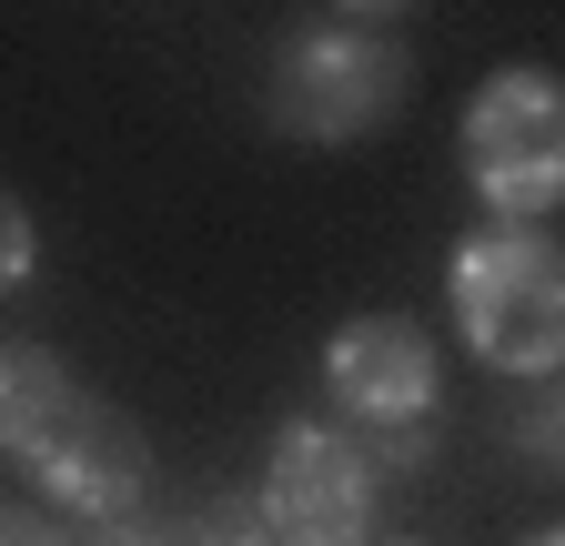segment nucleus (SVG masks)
<instances>
[{"label": "nucleus", "instance_id": "1", "mask_svg": "<svg viewBox=\"0 0 565 546\" xmlns=\"http://www.w3.org/2000/svg\"><path fill=\"white\" fill-rule=\"evenodd\" d=\"M445 294H455V334L475 365L525 375V385L565 375V243L555 233H535V223L465 233Z\"/></svg>", "mask_w": 565, "mask_h": 546}, {"label": "nucleus", "instance_id": "2", "mask_svg": "<svg viewBox=\"0 0 565 546\" xmlns=\"http://www.w3.org/2000/svg\"><path fill=\"white\" fill-rule=\"evenodd\" d=\"M414 61L384 21H303L294 41L273 51L263 112L294 132V143H364V132L404 102Z\"/></svg>", "mask_w": 565, "mask_h": 546}, {"label": "nucleus", "instance_id": "3", "mask_svg": "<svg viewBox=\"0 0 565 546\" xmlns=\"http://www.w3.org/2000/svg\"><path fill=\"white\" fill-rule=\"evenodd\" d=\"M323 385H333L343 435L374 445V465H424V426H435V405H445V365H435V334H424L414 314L333 324Z\"/></svg>", "mask_w": 565, "mask_h": 546}, {"label": "nucleus", "instance_id": "4", "mask_svg": "<svg viewBox=\"0 0 565 546\" xmlns=\"http://www.w3.org/2000/svg\"><path fill=\"white\" fill-rule=\"evenodd\" d=\"M465 182L494 202V223H535L565 202V82L515 61L465 102Z\"/></svg>", "mask_w": 565, "mask_h": 546}, {"label": "nucleus", "instance_id": "5", "mask_svg": "<svg viewBox=\"0 0 565 546\" xmlns=\"http://www.w3.org/2000/svg\"><path fill=\"white\" fill-rule=\"evenodd\" d=\"M374 455L323 416H294L263 455V526L282 546H374Z\"/></svg>", "mask_w": 565, "mask_h": 546}, {"label": "nucleus", "instance_id": "6", "mask_svg": "<svg viewBox=\"0 0 565 546\" xmlns=\"http://www.w3.org/2000/svg\"><path fill=\"white\" fill-rule=\"evenodd\" d=\"M21 475L41 486L51 516H71V526H111V516L141 506V486H152V445H141V426L121 416V405H102V395L71 385V405L21 445Z\"/></svg>", "mask_w": 565, "mask_h": 546}, {"label": "nucleus", "instance_id": "7", "mask_svg": "<svg viewBox=\"0 0 565 546\" xmlns=\"http://www.w3.org/2000/svg\"><path fill=\"white\" fill-rule=\"evenodd\" d=\"M61 405H71V375L51 345H0V455H21Z\"/></svg>", "mask_w": 565, "mask_h": 546}, {"label": "nucleus", "instance_id": "8", "mask_svg": "<svg viewBox=\"0 0 565 546\" xmlns=\"http://www.w3.org/2000/svg\"><path fill=\"white\" fill-rule=\"evenodd\" d=\"M515 445H525L535 465H555V475H565V375H555V385H535V405L515 416Z\"/></svg>", "mask_w": 565, "mask_h": 546}, {"label": "nucleus", "instance_id": "9", "mask_svg": "<svg viewBox=\"0 0 565 546\" xmlns=\"http://www.w3.org/2000/svg\"><path fill=\"white\" fill-rule=\"evenodd\" d=\"M31 263H41L31 202H21V192H0V294H21V284H31Z\"/></svg>", "mask_w": 565, "mask_h": 546}, {"label": "nucleus", "instance_id": "10", "mask_svg": "<svg viewBox=\"0 0 565 546\" xmlns=\"http://www.w3.org/2000/svg\"><path fill=\"white\" fill-rule=\"evenodd\" d=\"M82 546H192V526H172V516H152V506H131V516H111V526H82Z\"/></svg>", "mask_w": 565, "mask_h": 546}, {"label": "nucleus", "instance_id": "11", "mask_svg": "<svg viewBox=\"0 0 565 546\" xmlns=\"http://www.w3.org/2000/svg\"><path fill=\"white\" fill-rule=\"evenodd\" d=\"M0 546H82L51 506H0Z\"/></svg>", "mask_w": 565, "mask_h": 546}, {"label": "nucleus", "instance_id": "12", "mask_svg": "<svg viewBox=\"0 0 565 546\" xmlns=\"http://www.w3.org/2000/svg\"><path fill=\"white\" fill-rule=\"evenodd\" d=\"M192 546H282V536L263 526V506H253V516H243V506H223V516H202V526H192Z\"/></svg>", "mask_w": 565, "mask_h": 546}, {"label": "nucleus", "instance_id": "13", "mask_svg": "<svg viewBox=\"0 0 565 546\" xmlns=\"http://www.w3.org/2000/svg\"><path fill=\"white\" fill-rule=\"evenodd\" d=\"M525 546H565V526H545V536H525Z\"/></svg>", "mask_w": 565, "mask_h": 546}, {"label": "nucleus", "instance_id": "14", "mask_svg": "<svg viewBox=\"0 0 565 546\" xmlns=\"http://www.w3.org/2000/svg\"><path fill=\"white\" fill-rule=\"evenodd\" d=\"M394 546H424V536H394Z\"/></svg>", "mask_w": 565, "mask_h": 546}]
</instances>
